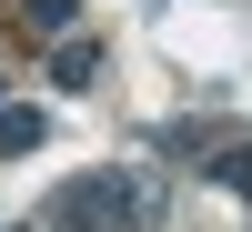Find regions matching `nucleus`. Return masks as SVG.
I'll return each mask as SVG.
<instances>
[{"mask_svg": "<svg viewBox=\"0 0 252 232\" xmlns=\"http://www.w3.org/2000/svg\"><path fill=\"white\" fill-rule=\"evenodd\" d=\"M51 232H161V172H71L51 192Z\"/></svg>", "mask_w": 252, "mask_h": 232, "instance_id": "nucleus-1", "label": "nucleus"}, {"mask_svg": "<svg viewBox=\"0 0 252 232\" xmlns=\"http://www.w3.org/2000/svg\"><path fill=\"white\" fill-rule=\"evenodd\" d=\"M202 182H222L232 202H252V132H232V121H222V141L202 152Z\"/></svg>", "mask_w": 252, "mask_h": 232, "instance_id": "nucleus-2", "label": "nucleus"}, {"mask_svg": "<svg viewBox=\"0 0 252 232\" xmlns=\"http://www.w3.org/2000/svg\"><path fill=\"white\" fill-rule=\"evenodd\" d=\"M51 81H61V91H91V81H101V40L61 31V40H51Z\"/></svg>", "mask_w": 252, "mask_h": 232, "instance_id": "nucleus-3", "label": "nucleus"}, {"mask_svg": "<svg viewBox=\"0 0 252 232\" xmlns=\"http://www.w3.org/2000/svg\"><path fill=\"white\" fill-rule=\"evenodd\" d=\"M51 141V121L31 111V101H0V162H20V152H40Z\"/></svg>", "mask_w": 252, "mask_h": 232, "instance_id": "nucleus-4", "label": "nucleus"}, {"mask_svg": "<svg viewBox=\"0 0 252 232\" xmlns=\"http://www.w3.org/2000/svg\"><path fill=\"white\" fill-rule=\"evenodd\" d=\"M20 31H40V40L81 31V0H20Z\"/></svg>", "mask_w": 252, "mask_h": 232, "instance_id": "nucleus-5", "label": "nucleus"}, {"mask_svg": "<svg viewBox=\"0 0 252 232\" xmlns=\"http://www.w3.org/2000/svg\"><path fill=\"white\" fill-rule=\"evenodd\" d=\"M20 232H31V222H20Z\"/></svg>", "mask_w": 252, "mask_h": 232, "instance_id": "nucleus-6", "label": "nucleus"}]
</instances>
